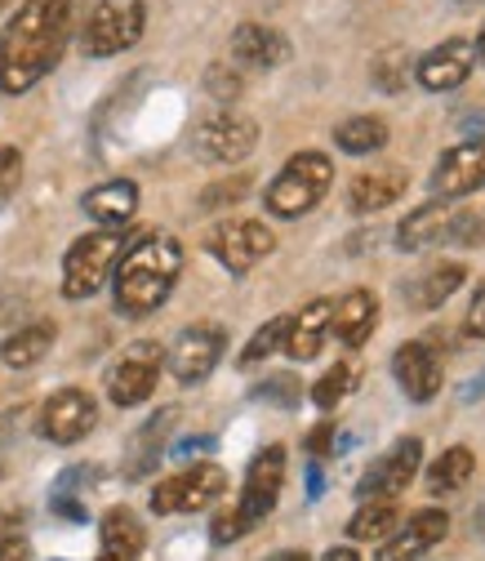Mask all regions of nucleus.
<instances>
[{
  "mask_svg": "<svg viewBox=\"0 0 485 561\" xmlns=\"http://www.w3.org/2000/svg\"><path fill=\"white\" fill-rule=\"evenodd\" d=\"M405 187H409V174H405L401 165L366 170V174L353 179V187H348V205L357 209V215H374V209L396 205V201L405 196Z\"/></svg>",
  "mask_w": 485,
  "mask_h": 561,
  "instance_id": "obj_23",
  "label": "nucleus"
},
{
  "mask_svg": "<svg viewBox=\"0 0 485 561\" xmlns=\"http://www.w3.org/2000/svg\"><path fill=\"white\" fill-rule=\"evenodd\" d=\"M250 192V179L245 174H232V179H219L200 192V209H223V205H236L241 196Z\"/></svg>",
  "mask_w": 485,
  "mask_h": 561,
  "instance_id": "obj_36",
  "label": "nucleus"
},
{
  "mask_svg": "<svg viewBox=\"0 0 485 561\" xmlns=\"http://www.w3.org/2000/svg\"><path fill=\"white\" fill-rule=\"evenodd\" d=\"M357 379H361L357 362H338V366H330V370L321 375V383L312 388V401H316L321 410H334L343 397H348V392L357 388Z\"/></svg>",
  "mask_w": 485,
  "mask_h": 561,
  "instance_id": "obj_31",
  "label": "nucleus"
},
{
  "mask_svg": "<svg viewBox=\"0 0 485 561\" xmlns=\"http://www.w3.org/2000/svg\"><path fill=\"white\" fill-rule=\"evenodd\" d=\"M463 334L467 339H485V280H481V290H476V299H472V308L463 317Z\"/></svg>",
  "mask_w": 485,
  "mask_h": 561,
  "instance_id": "obj_40",
  "label": "nucleus"
},
{
  "mask_svg": "<svg viewBox=\"0 0 485 561\" xmlns=\"http://www.w3.org/2000/svg\"><path fill=\"white\" fill-rule=\"evenodd\" d=\"M330 312H334L330 299H312L303 312H295L290 325H286L281 353H290L295 362H312L321 347H325V339H330Z\"/></svg>",
  "mask_w": 485,
  "mask_h": 561,
  "instance_id": "obj_20",
  "label": "nucleus"
},
{
  "mask_svg": "<svg viewBox=\"0 0 485 561\" xmlns=\"http://www.w3.org/2000/svg\"><path fill=\"white\" fill-rule=\"evenodd\" d=\"M223 343H228V334L219 325H187L170 347V375L183 388L205 383L215 375V366L223 362Z\"/></svg>",
  "mask_w": 485,
  "mask_h": 561,
  "instance_id": "obj_11",
  "label": "nucleus"
},
{
  "mask_svg": "<svg viewBox=\"0 0 485 561\" xmlns=\"http://www.w3.org/2000/svg\"><path fill=\"white\" fill-rule=\"evenodd\" d=\"M19 183H23V152L0 148V209H5V201L19 192Z\"/></svg>",
  "mask_w": 485,
  "mask_h": 561,
  "instance_id": "obj_38",
  "label": "nucleus"
},
{
  "mask_svg": "<svg viewBox=\"0 0 485 561\" xmlns=\"http://www.w3.org/2000/svg\"><path fill=\"white\" fill-rule=\"evenodd\" d=\"M392 375L409 401H432L441 392V362L428 343H401L392 357Z\"/></svg>",
  "mask_w": 485,
  "mask_h": 561,
  "instance_id": "obj_17",
  "label": "nucleus"
},
{
  "mask_svg": "<svg viewBox=\"0 0 485 561\" xmlns=\"http://www.w3.org/2000/svg\"><path fill=\"white\" fill-rule=\"evenodd\" d=\"M54 513H58V517H67V522H85V504L67 500V495H54Z\"/></svg>",
  "mask_w": 485,
  "mask_h": 561,
  "instance_id": "obj_42",
  "label": "nucleus"
},
{
  "mask_svg": "<svg viewBox=\"0 0 485 561\" xmlns=\"http://www.w3.org/2000/svg\"><path fill=\"white\" fill-rule=\"evenodd\" d=\"M454 215V205L450 201H428V205H419L409 219H401V228H396V245L401 250H424V245H432V241H441V228H446V219Z\"/></svg>",
  "mask_w": 485,
  "mask_h": 561,
  "instance_id": "obj_25",
  "label": "nucleus"
},
{
  "mask_svg": "<svg viewBox=\"0 0 485 561\" xmlns=\"http://www.w3.org/2000/svg\"><path fill=\"white\" fill-rule=\"evenodd\" d=\"M148 23L143 0H94L85 23H81V49L90 58H112L125 54L129 45H138Z\"/></svg>",
  "mask_w": 485,
  "mask_h": 561,
  "instance_id": "obj_5",
  "label": "nucleus"
},
{
  "mask_svg": "<svg viewBox=\"0 0 485 561\" xmlns=\"http://www.w3.org/2000/svg\"><path fill=\"white\" fill-rule=\"evenodd\" d=\"M125 245L129 241L120 228H99V232L77 237L72 250L62 254V299H94L112 280Z\"/></svg>",
  "mask_w": 485,
  "mask_h": 561,
  "instance_id": "obj_4",
  "label": "nucleus"
},
{
  "mask_svg": "<svg viewBox=\"0 0 485 561\" xmlns=\"http://www.w3.org/2000/svg\"><path fill=\"white\" fill-rule=\"evenodd\" d=\"M330 183H334V165H330L325 152L290 157L281 165V174L267 183V196H263L267 215H276V219H303V215H312V209L325 201Z\"/></svg>",
  "mask_w": 485,
  "mask_h": 561,
  "instance_id": "obj_3",
  "label": "nucleus"
},
{
  "mask_svg": "<svg viewBox=\"0 0 485 561\" xmlns=\"http://www.w3.org/2000/svg\"><path fill=\"white\" fill-rule=\"evenodd\" d=\"M254 397H258V401H272V405H295V401L303 397V388H299L295 375H272V379H263V383L254 388Z\"/></svg>",
  "mask_w": 485,
  "mask_h": 561,
  "instance_id": "obj_37",
  "label": "nucleus"
},
{
  "mask_svg": "<svg viewBox=\"0 0 485 561\" xmlns=\"http://www.w3.org/2000/svg\"><path fill=\"white\" fill-rule=\"evenodd\" d=\"M286 325H290V317H276V321H267V325H258L254 330V339L245 343V353H241V366H258V362H267L276 347L286 343Z\"/></svg>",
  "mask_w": 485,
  "mask_h": 561,
  "instance_id": "obj_32",
  "label": "nucleus"
},
{
  "mask_svg": "<svg viewBox=\"0 0 485 561\" xmlns=\"http://www.w3.org/2000/svg\"><path fill=\"white\" fill-rule=\"evenodd\" d=\"M476 472V459L467 446H450L432 468H428V495H454V490H463Z\"/></svg>",
  "mask_w": 485,
  "mask_h": 561,
  "instance_id": "obj_28",
  "label": "nucleus"
},
{
  "mask_svg": "<svg viewBox=\"0 0 485 561\" xmlns=\"http://www.w3.org/2000/svg\"><path fill=\"white\" fill-rule=\"evenodd\" d=\"M94 424H99V405H94V397L81 392V388H58V392L41 405V419H36L41 437L54 442V446H77V442H85V437L94 433Z\"/></svg>",
  "mask_w": 485,
  "mask_h": 561,
  "instance_id": "obj_9",
  "label": "nucleus"
},
{
  "mask_svg": "<svg viewBox=\"0 0 485 561\" xmlns=\"http://www.w3.org/2000/svg\"><path fill=\"white\" fill-rule=\"evenodd\" d=\"M5 5H10V0H0V10H5Z\"/></svg>",
  "mask_w": 485,
  "mask_h": 561,
  "instance_id": "obj_50",
  "label": "nucleus"
},
{
  "mask_svg": "<svg viewBox=\"0 0 485 561\" xmlns=\"http://www.w3.org/2000/svg\"><path fill=\"white\" fill-rule=\"evenodd\" d=\"M405 81H409V54H405V49H383V54L374 58V85H379L383 94H401Z\"/></svg>",
  "mask_w": 485,
  "mask_h": 561,
  "instance_id": "obj_33",
  "label": "nucleus"
},
{
  "mask_svg": "<svg viewBox=\"0 0 485 561\" xmlns=\"http://www.w3.org/2000/svg\"><path fill=\"white\" fill-rule=\"evenodd\" d=\"M183 272V245L170 232H143L125 245L116 272H112V295L120 317H152L178 286Z\"/></svg>",
  "mask_w": 485,
  "mask_h": 561,
  "instance_id": "obj_2",
  "label": "nucleus"
},
{
  "mask_svg": "<svg viewBox=\"0 0 485 561\" xmlns=\"http://www.w3.org/2000/svg\"><path fill=\"white\" fill-rule=\"evenodd\" d=\"M396 526H401L396 500H370V504L348 522V535H353L357 543H366V539H388Z\"/></svg>",
  "mask_w": 485,
  "mask_h": 561,
  "instance_id": "obj_29",
  "label": "nucleus"
},
{
  "mask_svg": "<svg viewBox=\"0 0 485 561\" xmlns=\"http://www.w3.org/2000/svg\"><path fill=\"white\" fill-rule=\"evenodd\" d=\"M330 442H334V424H321V428L308 437V455H312V459H325V455H330Z\"/></svg>",
  "mask_w": 485,
  "mask_h": 561,
  "instance_id": "obj_41",
  "label": "nucleus"
},
{
  "mask_svg": "<svg viewBox=\"0 0 485 561\" xmlns=\"http://www.w3.org/2000/svg\"><path fill=\"white\" fill-rule=\"evenodd\" d=\"M272 561H312L308 552H281V557H272Z\"/></svg>",
  "mask_w": 485,
  "mask_h": 561,
  "instance_id": "obj_48",
  "label": "nucleus"
},
{
  "mask_svg": "<svg viewBox=\"0 0 485 561\" xmlns=\"http://www.w3.org/2000/svg\"><path fill=\"white\" fill-rule=\"evenodd\" d=\"M232 58L241 67H258V72H272V67H281L290 58V41L267 27V23H241L232 32Z\"/></svg>",
  "mask_w": 485,
  "mask_h": 561,
  "instance_id": "obj_18",
  "label": "nucleus"
},
{
  "mask_svg": "<svg viewBox=\"0 0 485 561\" xmlns=\"http://www.w3.org/2000/svg\"><path fill=\"white\" fill-rule=\"evenodd\" d=\"M334 144L348 157H370L388 144V121L383 116H353V121H343L334 129Z\"/></svg>",
  "mask_w": 485,
  "mask_h": 561,
  "instance_id": "obj_27",
  "label": "nucleus"
},
{
  "mask_svg": "<svg viewBox=\"0 0 485 561\" xmlns=\"http://www.w3.org/2000/svg\"><path fill=\"white\" fill-rule=\"evenodd\" d=\"M54 347V325L49 321H36V325H23L5 339V347H0V362H5L10 370H32L45 353Z\"/></svg>",
  "mask_w": 485,
  "mask_h": 561,
  "instance_id": "obj_26",
  "label": "nucleus"
},
{
  "mask_svg": "<svg viewBox=\"0 0 485 561\" xmlns=\"http://www.w3.org/2000/svg\"><path fill=\"white\" fill-rule=\"evenodd\" d=\"M19 526H23V513H19V508L0 513V543H5V539H19Z\"/></svg>",
  "mask_w": 485,
  "mask_h": 561,
  "instance_id": "obj_44",
  "label": "nucleus"
},
{
  "mask_svg": "<svg viewBox=\"0 0 485 561\" xmlns=\"http://www.w3.org/2000/svg\"><path fill=\"white\" fill-rule=\"evenodd\" d=\"M0 561H27V543L23 539H5L0 543Z\"/></svg>",
  "mask_w": 485,
  "mask_h": 561,
  "instance_id": "obj_45",
  "label": "nucleus"
},
{
  "mask_svg": "<svg viewBox=\"0 0 485 561\" xmlns=\"http://www.w3.org/2000/svg\"><path fill=\"white\" fill-rule=\"evenodd\" d=\"M161 343H129L125 357L107 370V397L112 405L129 410V405H143L152 392H157V379H161Z\"/></svg>",
  "mask_w": 485,
  "mask_h": 561,
  "instance_id": "obj_10",
  "label": "nucleus"
},
{
  "mask_svg": "<svg viewBox=\"0 0 485 561\" xmlns=\"http://www.w3.org/2000/svg\"><path fill=\"white\" fill-rule=\"evenodd\" d=\"M454 5H481V0H454Z\"/></svg>",
  "mask_w": 485,
  "mask_h": 561,
  "instance_id": "obj_49",
  "label": "nucleus"
},
{
  "mask_svg": "<svg viewBox=\"0 0 485 561\" xmlns=\"http://www.w3.org/2000/svg\"><path fill=\"white\" fill-rule=\"evenodd\" d=\"M446 530H450V517L441 508H424V513H414L401 530L388 535V543L379 548L374 561H419L432 543L446 539Z\"/></svg>",
  "mask_w": 485,
  "mask_h": 561,
  "instance_id": "obj_16",
  "label": "nucleus"
},
{
  "mask_svg": "<svg viewBox=\"0 0 485 561\" xmlns=\"http://www.w3.org/2000/svg\"><path fill=\"white\" fill-rule=\"evenodd\" d=\"M81 209L99 228H125L134 219V209H138V183H129V179L99 183L81 196Z\"/></svg>",
  "mask_w": 485,
  "mask_h": 561,
  "instance_id": "obj_22",
  "label": "nucleus"
},
{
  "mask_svg": "<svg viewBox=\"0 0 485 561\" xmlns=\"http://www.w3.org/2000/svg\"><path fill=\"white\" fill-rule=\"evenodd\" d=\"M192 148H196L200 161H210V165H236V161H245L258 148V125L245 112L219 107V112L196 121Z\"/></svg>",
  "mask_w": 485,
  "mask_h": 561,
  "instance_id": "obj_6",
  "label": "nucleus"
},
{
  "mask_svg": "<svg viewBox=\"0 0 485 561\" xmlns=\"http://www.w3.org/2000/svg\"><path fill=\"white\" fill-rule=\"evenodd\" d=\"M72 36V0H23L0 32V94H27L41 85Z\"/></svg>",
  "mask_w": 485,
  "mask_h": 561,
  "instance_id": "obj_1",
  "label": "nucleus"
},
{
  "mask_svg": "<svg viewBox=\"0 0 485 561\" xmlns=\"http://www.w3.org/2000/svg\"><path fill=\"white\" fill-rule=\"evenodd\" d=\"M472 58L485 67V27H481V36H476V45H472Z\"/></svg>",
  "mask_w": 485,
  "mask_h": 561,
  "instance_id": "obj_47",
  "label": "nucleus"
},
{
  "mask_svg": "<svg viewBox=\"0 0 485 561\" xmlns=\"http://www.w3.org/2000/svg\"><path fill=\"white\" fill-rule=\"evenodd\" d=\"M245 530H250V526L241 522V513H236V508H228V513H219V517H215V530H210V535H215V543H232V539H241Z\"/></svg>",
  "mask_w": 485,
  "mask_h": 561,
  "instance_id": "obj_39",
  "label": "nucleus"
},
{
  "mask_svg": "<svg viewBox=\"0 0 485 561\" xmlns=\"http://www.w3.org/2000/svg\"><path fill=\"white\" fill-rule=\"evenodd\" d=\"M223 490H228V472L219 463H192V468H183L178 477H170L152 490V513H161V517L200 513V508H210Z\"/></svg>",
  "mask_w": 485,
  "mask_h": 561,
  "instance_id": "obj_7",
  "label": "nucleus"
},
{
  "mask_svg": "<svg viewBox=\"0 0 485 561\" xmlns=\"http://www.w3.org/2000/svg\"><path fill=\"white\" fill-rule=\"evenodd\" d=\"M148 543V530L129 508H107L99 526V561H138Z\"/></svg>",
  "mask_w": 485,
  "mask_h": 561,
  "instance_id": "obj_21",
  "label": "nucleus"
},
{
  "mask_svg": "<svg viewBox=\"0 0 485 561\" xmlns=\"http://www.w3.org/2000/svg\"><path fill=\"white\" fill-rule=\"evenodd\" d=\"M205 90H210V99H219V103H236L245 81H241V72L232 62H210V72H205Z\"/></svg>",
  "mask_w": 485,
  "mask_h": 561,
  "instance_id": "obj_35",
  "label": "nucleus"
},
{
  "mask_svg": "<svg viewBox=\"0 0 485 561\" xmlns=\"http://www.w3.org/2000/svg\"><path fill=\"white\" fill-rule=\"evenodd\" d=\"M174 419H178L174 410H161V414L152 419V424L134 437V463H129V477H143V472L161 459V442H165V433L174 428Z\"/></svg>",
  "mask_w": 485,
  "mask_h": 561,
  "instance_id": "obj_30",
  "label": "nucleus"
},
{
  "mask_svg": "<svg viewBox=\"0 0 485 561\" xmlns=\"http://www.w3.org/2000/svg\"><path fill=\"white\" fill-rule=\"evenodd\" d=\"M325 561H361V557H357L353 548H330V552H325Z\"/></svg>",
  "mask_w": 485,
  "mask_h": 561,
  "instance_id": "obj_46",
  "label": "nucleus"
},
{
  "mask_svg": "<svg viewBox=\"0 0 485 561\" xmlns=\"http://www.w3.org/2000/svg\"><path fill=\"white\" fill-rule=\"evenodd\" d=\"M0 477H5V463H0Z\"/></svg>",
  "mask_w": 485,
  "mask_h": 561,
  "instance_id": "obj_51",
  "label": "nucleus"
},
{
  "mask_svg": "<svg viewBox=\"0 0 485 561\" xmlns=\"http://www.w3.org/2000/svg\"><path fill=\"white\" fill-rule=\"evenodd\" d=\"M379 325V299L370 290H348L330 312V334L343 347H361Z\"/></svg>",
  "mask_w": 485,
  "mask_h": 561,
  "instance_id": "obj_19",
  "label": "nucleus"
},
{
  "mask_svg": "<svg viewBox=\"0 0 485 561\" xmlns=\"http://www.w3.org/2000/svg\"><path fill=\"white\" fill-rule=\"evenodd\" d=\"M481 522H485V513H481Z\"/></svg>",
  "mask_w": 485,
  "mask_h": 561,
  "instance_id": "obj_52",
  "label": "nucleus"
},
{
  "mask_svg": "<svg viewBox=\"0 0 485 561\" xmlns=\"http://www.w3.org/2000/svg\"><path fill=\"white\" fill-rule=\"evenodd\" d=\"M441 241H450V245H481L485 241L481 215H472V209H454V215L446 219V228H441Z\"/></svg>",
  "mask_w": 485,
  "mask_h": 561,
  "instance_id": "obj_34",
  "label": "nucleus"
},
{
  "mask_svg": "<svg viewBox=\"0 0 485 561\" xmlns=\"http://www.w3.org/2000/svg\"><path fill=\"white\" fill-rule=\"evenodd\" d=\"M463 276H467L463 263H437V267H428L424 276H414V280H409V286H405V299H409V308L432 312V308H441V304L463 286Z\"/></svg>",
  "mask_w": 485,
  "mask_h": 561,
  "instance_id": "obj_24",
  "label": "nucleus"
},
{
  "mask_svg": "<svg viewBox=\"0 0 485 561\" xmlns=\"http://www.w3.org/2000/svg\"><path fill=\"white\" fill-rule=\"evenodd\" d=\"M210 446H215L210 437H187V442H178V446H174V455H178V459H196L200 450H210Z\"/></svg>",
  "mask_w": 485,
  "mask_h": 561,
  "instance_id": "obj_43",
  "label": "nucleus"
},
{
  "mask_svg": "<svg viewBox=\"0 0 485 561\" xmlns=\"http://www.w3.org/2000/svg\"><path fill=\"white\" fill-rule=\"evenodd\" d=\"M481 187H485V138H467V144L450 148L432 170V196L454 201Z\"/></svg>",
  "mask_w": 485,
  "mask_h": 561,
  "instance_id": "obj_14",
  "label": "nucleus"
},
{
  "mask_svg": "<svg viewBox=\"0 0 485 561\" xmlns=\"http://www.w3.org/2000/svg\"><path fill=\"white\" fill-rule=\"evenodd\" d=\"M419 455H424V442L419 437H401L361 481H357V495L370 504V500H396L401 490H409L414 472H419Z\"/></svg>",
  "mask_w": 485,
  "mask_h": 561,
  "instance_id": "obj_13",
  "label": "nucleus"
},
{
  "mask_svg": "<svg viewBox=\"0 0 485 561\" xmlns=\"http://www.w3.org/2000/svg\"><path fill=\"white\" fill-rule=\"evenodd\" d=\"M210 254L232 272V276H245V272H254L272 250H276V237H272V228L267 224H258V219H228V224H219L215 232H210Z\"/></svg>",
  "mask_w": 485,
  "mask_h": 561,
  "instance_id": "obj_8",
  "label": "nucleus"
},
{
  "mask_svg": "<svg viewBox=\"0 0 485 561\" xmlns=\"http://www.w3.org/2000/svg\"><path fill=\"white\" fill-rule=\"evenodd\" d=\"M281 485H286V446H267L245 468V490H241V504H236L241 522L245 526L263 522L276 508V500H281Z\"/></svg>",
  "mask_w": 485,
  "mask_h": 561,
  "instance_id": "obj_12",
  "label": "nucleus"
},
{
  "mask_svg": "<svg viewBox=\"0 0 485 561\" xmlns=\"http://www.w3.org/2000/svg\"><path fill=\"white\" fill-rule=\"evenodd\" d=\"M472 67H476L472 45L467 41H446V45L428 49L424 58H414V81H419L424 90H432V94H450L472 77Z\"/></svg>",
  "mask_w": 485,
  "mask_h": 561,
  "instance_id": "obj_15",
  "label": "nucleus"
}]
</instances>
